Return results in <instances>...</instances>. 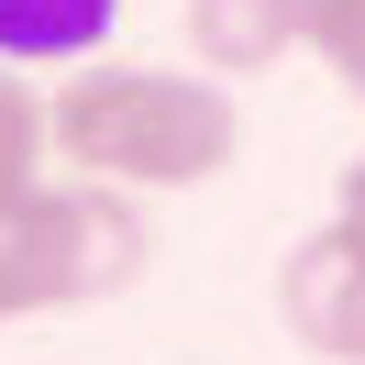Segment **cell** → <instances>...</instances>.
<instances>
[{"instance_id": "6da1fadb", "label": "cell", "mask_w": 365, "mask_h": 365, "mask_svg": "<svg viewBox=\"0 0 365 365\" xmlns=\"http://www.w3.org/2000/svg\"><path fill=\"white\" fill-rule=\"evenodd\" d=\"M56 122V166L100 188H133V200H166V188H210L232 155H244V111L210 67H133V56H78V78L45 100Z\"/></svg>"}, {"instance_id": "9c48e42d", "label": "cell", "mask_w": 365, "mask_h": 365, "mask_svg": "<svg viewBox=\"0 0 365 365\" xmlns=\"http://www.w3.org/2000/svg\"><path fill=\"white\" fill-rule=\"evenodd\" d=\"M332 222H354V232H365V155H354V166L332 178Z\"/></svg>"}, {"instance_id": "5b68a950", "label": "cell", "mask_w": 365, "mask_h": 365, "mask_svg": "<svg viewBox=\"0 0 365 365\" xmlns=\"http://www.w3.org/2000/svg\"><path fill=\"white\" fill-rule=\"evenodd\" d=\"M310 45V0H188V56L210 78H266Z\"/></svg>"}, {"instance_id": "ba28073f", "label": "cell", "mask_w": 365, "mask_h": 365, "mask_svg": "<svg viewBox=\"0 0 365 365\" xmlns=\"http://www.w3.org/2000/svg\"><path fill=\"white\" fill-rule=\"evenodd\" d=\"M310 56L332 67V89L365 111V0H310Z\"/></svg>"}, {"instance_id": "277c9868", "label": "cell", "mask_w": 365, "mask_h": 365, "mask_svg": "<svg viewBox=\"0 0 365 365\" xmlns=\"http://www.w3.org/2000/svg\"><path fill=\"white\" fill-rule=\"evenodd\" d=\"M56 200H67V266H78V299H122V288L144 277V255H155L144 200H133V188H100V178H56Z\"/></svg>"}, {"instance_id": "7a4b0ae2", "label": "cell", "mask_w": 365, "mask_h": 365, "mask_svg": "<svg viewBox=\"0 0 365 365\" xmlns=\"http://www.w3.org/2000/svg\"><path fill=\"white\" fill-rule=\"evenodd\" d=\"M277 321H288L299 354L365 365V232L354 222H321L277 255Z\"/></svg>"}, {"instance_id": "3957f363", "label": "cell", "mask_w": 365, "mask_h": 365, "mask_svg": "<svg viewBox=\"0 0 365 365\" xmlns=\"http://www.w3.org/2000/svg\"><path fill=\"white\" fill-rule=\"evenodd\" d=\"M45 310H78V266H67V200L23 188L0 200V321H45Z\"/></svg>"}, {"instance_id": "52a82bcc", "label": "cell", "mask_w": 365, "mask_h": 365, "mask_svg": "<svg viewBox=\"0 0 365 365\" xmlns=\"http://www.w3.org/2000/svg\"><path fill=\"white\" fill-rule=\"evenodd\" d=\"M45 166H56V122H45V89L0 67V200L45 188Z\"/></svg>"}, {"instance_id": "8992f818", "label": "cell", "mask_w": 365, "mask_h": 365, "mask_svg": "<svg viewBox=\"0 0 365 365\" xmlns=\"http://www.w3.org/2000/svg\"><path fill=\"white\" fill-rule=\"evenodd\" d=\"M122 23V0H0V67H78Z\"/></svg>"}]
</instances>
